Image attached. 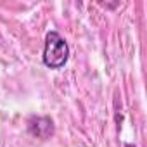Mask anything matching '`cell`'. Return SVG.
Masks as SVG:
<instances>
[{"mask_svg":"<svg viewBox=\"0 0 147 147\" xmlns=\"http://www.w3.org/2000/svg\"><path fill=\"white\" fill-rule=\"evenodd\" d=\"M28 130L36 138H49L50 135H54V123H52L50 118L33 116L28 121Z\"/></svg>","mask_w":147,"mask_h":147,"instance_id":"cell-2","label":"cell"},{"mask_svg":"<svg viewBox=\"0 0 147 147\" xmlns=\"http://www.w3.org/2000/svg\"><path fill=\"white\" fill-rule=\"evenodd\" d=\"M69 59V47L57 31H49L43 47V64L50 69H61Z\"/></svg>","mask_w":147,"mask_h":147,"instance_id":"cell-1","label":"cell"}]
</instances>
